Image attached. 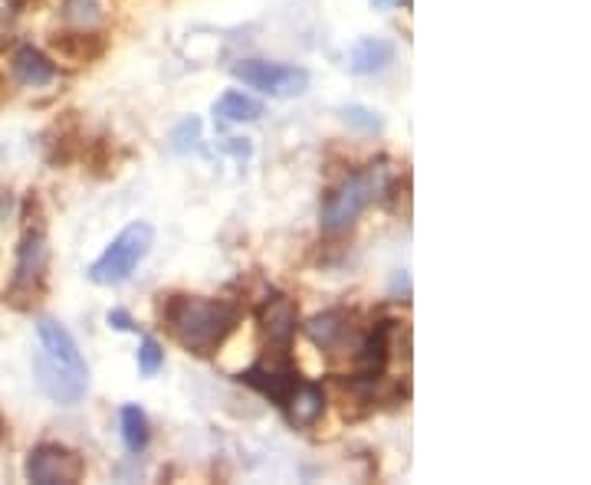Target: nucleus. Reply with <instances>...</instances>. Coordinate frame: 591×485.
Here are the masks:
<instances>
[{
    "label": "nucleus",
    "instance_id": "nucleus-12",
    "mask_svg": "<svg viewBox=\"0 0 591 485\" xmlns=\"http://www.w3.org/2000/svg\"><path fill=\"white\" fill-rule=\"evenodd\" d=\"M50 47L60 60H67L73 67H86L106 53V37L96 30H67V33H57L50 40Z\"/></svg>",
    "mask_w": 591,
    "mask_h": 485
},
{
    "label": "nucleus",
    "instance_id": "nucleus-9",
    "mask_svg": "<svg viewBox=\"0 0 591 485\" xmlns=\"http://www.w3.org/2000/svg\"><path fill=\"white\" fill-rule=\"evenodd\" d=\"M23 476L37 485H73L86 476V459L63 443H40L30 449Z\"/></svg>",
    "mask_w": 591,
    "mask_h": 485
},
{
    "label": "nucleus",
    "instance_id": "nucleus-20",
    "mask_svg": "<svg viewBox=\"0 0 591 485\" xmlns=\"http://www.w3.org/2000/svg\"><path fill=\"white\" fill-rule=\"evenodd\" d=\"M198 141H201V119H184V122L174 129V135H171L174 151H191Z\"/></svg>",
    "mask_w": 591,
    "mask_h": 485
},
{
    "label": "nucleus",
    "instance_id": "nucleus-15",
    "mask_svg": "<svg viewBox=\"0 0 591 485\" xmlns=\"http://www.w3.org/2000/svg\"><path fill=\"white\" fill-rule=\"evenodd\" d=\"M214 115L221 122H257L263 115V102L247 95V92H240V89H230L214 102Z\"/></svg>",
    "mask_w": 591,
    "mask_h": 485
},
{
    "label": "nucleus",
    "instance_id": "nucleus-2",
    "mask_svg": "<svg viewBox=\"0 0 591 485\" xmlns=\"http://www.w3.org/2000/svg\"><path fill=\"white\" fill-rule=\"evenodd\" d=\"M37 354H33V374L37 387L53 401V404H79L89 387V367L79 354L73 335L57 322V319H40L37 322Z\"/></svg>",
    "mask_w": 591,
    "mask_h": 485
},
{
    "label": "nucleus",
    "instance_id": "nucleus-5",
    "mask_svg": "<svg viewBox=\"0 0 591 485\" xmlns=\"http://www.w3.org/2000/svg\"><path fill=\"white\" fill-rule=\"evenodd\" d=\"M151 243H154V230L148 223H129L112 243L109 250L89 266V279L96 285H122L126 279L139 270V263L151 253Z\"/></svg>",
    "mask_w": 591,
    "mask_h": 485
},
{
    "label": "nucleus",
    "instance_id": "nucleus-1",
    "mask_svg": "<svg viewBox=\"0 0 591 485\" xmlns=\"http://www.w3.org/2000/svg\"><path fill=\"white\" fill-rule=\"evenodd\" d=\"M158 322L188 354L214 357L240 325V305L230 299L164 292L158 295Z\"/></svg>",
    "mask_w": 591,
    "mask_h": 485
},
{
    "label": "nucleus",
    "instance_id": "nucleus-17",
    "mask_svg": "<svg viewBox=\"0 0 591 485\" xmlns=\"http://www.w3.org/2000/svg\"><path fill=\"white\" fill-rule=\"evenodd\" d=\"M102 3L99 0H67L63 3V20L73 27V30H92L102 23Z\"/></svg>",
    "mask_w": 591,
    "mask_h": 485
},
{
    "label": "nucleus",
    "instance_id": "nucleus-21",
    "mask_svg": "<svg viewBox=\"0 0 591 485\" xmlns=\"http://www.w3.org/2000/svg\"><path fill=\"white\" fill-rule=\"evenodd\" d=\"M106 322H109V329H116V332H136V329H139L126 309H112V312L106 315Z\"/></svg>",
    "mask_w": 591,
    "mask_h": 485
},
{
    "label": "nucleus",
    "instance_id": "nucleus-14",
    "mask_svg": "<svg viewBox=\"0 0 591 485\" xmlns=\"http://www.w3.org/2000/svg\"><path fill=\"white\" fill-rule=\"evenodd\" d=\"M349 70L359 72V75H371V72H381L384 67L394 63V43L391 40H381V37H365L352 47V57H349Z\"/></svg>",
    "mask_w": 591,
    "mask_h": 485
},
{
    "label": "nucleus",
    "instance_id": "nucleus-18",
    "mask_svg": "<svg viewBox=\"0 0 591 485\" xmlns=\"http://www.w3.org/2000/svg\"><path fill=\"white\" fill-rule=\"evenodd\" d=\"M339 119H342L345 125H352V129L365 132V135H374V132H381V129H384L381 115H378V112H371V109H365V105H342V109H339Z\"/></svg>",
    "mask_w": 591,
    "mask_h": 485
},
{
    "label": "nucleus",
    "instance_id": "nucleus-16",
    "mask_svg": "<svg viewBox=\"0 0 591 485\" xmlns=\"http://www.w3.org/2000/svg\"><path fill=\"white\" fill-rule=\"evenodd\" d=\"M122 439H126V446H129L132 453H142L148 446V439H151L146 411L136 407V404H126V407H122Z\"/></svg>",
    "mask_w": 591,
    "mask_h": 485
},
{
    "label": "nucleus",
    "instance_id": "nucleus-4",
    "mask_svg": "<svg viewBox=\"0 0 591 485\" xmlns=\"http://www.w3.org/2000/svg\"><path fill=\"white\" fill-rule=\"evenodd\" d=\"M47 266H50V246H47V233L43 226H27L20 250H17V270L10 282V305L17 309H33L43 292H47Z\"/></svg>",
    "mask_w": 591,
    "mask_h": 485
},
{
    "label": "nucleus",
    "instance_id": "nucleus-11",
    "mask_svg": "<svg viewBox=\"0 0 591 485\" xmlns=\"http://www.w3.org/2000/svg\"><path fill=\"white\" fill-rule=\"evenodd\" d=\"M10 72H13V79H17L20 85H27V89H43V85L57 82V63H53L43 50L30 47V43L17 47V50L10 53Z\"/></svg>",
    "mask_w": 591,
    "mask_h": 485
},
{
    "label": "nucleus",
    "instance_id": "nucleus-13",
    "mask_svg": "<svg viewBox=\"0 0 591 485\" xmlns=\"http://www.w3.org/2000/svg\"><path fill=\"white\" fill-rule=\"evenodd\" d=\"M287 420L299 426V430H312L322 416H325V391L319 384L299 381L293 387V394L287 397V404L280 407Z\"/></svg>",
    "mask_w": 591,
    "mask_h": 485
},
{
    "label": "nucleus",
    "instance_id": "nucleus-10",
    "mask_svg": "<svg viewBox=\"0 0 591 485\" xmlns=\"http://www.w3.org/2000/svg\"><path fill=\"white\" fill-rule=\"evenodd\" d=\"M257 322H260V335L267 347H293L296 332H299V309L290 295L267 292L257 309Z\"/></svg>",
    "mask_w": 591,
    "mask_h": 485
},
{
    "label": "nucleus",
    "instance_id": "nucleus-6",
    "mask_svg": "<svg viewBox=\"0 0 591 485\" xmlns=\"http://www.w3.org/2000/svg\"><path fill=\"white\" fill-rule=\"evenodd\" d=\"M299 367H296L290 347H267L260 361H253L243 374L240 384H247L250 391H257L260 397L273 401L277 407L287 404V397L293 394V387L299 384Z\"/></svg>",
    "mask_w": 591,
    "mask_h": 485
},
{
    "label": "nucleus",
    "instance_id": "nucleus-23",
    "mask_svg": "<svg viewBox=\"0 0 591 485\" xmlns=\"http://www.w3.org/2000/svg\"><path fill=\"white\" fill-rule=\"evenodd\" d=\"M378 10H388V7H398V3H411V0H371Z\"/></svg>",
    "mask_w": 591,
    "mask_h": 485
},
{
    "label": "nucleus",
    "instance_id": "nucleus-24",
    "mask_svg": "<svg viewBox=\"0 0 591 485\" xmlns=\"http://www.w3.org/2000/svg\"><path fill=\"white\" fill-rule=\"evenodd\" d=\"M7 436H10V426H7V416L0 414V443H7Z\"/></svg>",
    "mask_w": 591,
    "mask_h": 485
},
{
    "label": "nucleus",
    "instance_id": "nucleus-8",
    "mask_svg": "<svg viewBox=\"0 0 591 485\" xmlns=\"http://www.w3.org/2000/svg\"><path fill=\"white\" fill-rule=\"evenodd\" d=\"M233 79H240L243 85L270 95V99H296L309 89L312 75L302 67L293 63H270V60H240L230 67Z\"/></svg>",
    "mask_w": 591,
    "mask_h": 485
},
{
    "label": "nucleus",
    "instance_id": "nucleus-19",
    "mask_svg": "<svg viewBox=\"0 0 591 485\" xmlns=\"http://www.w3.org/2000/svg\"><path fill=\"white\" fill-rule=\"evenodd\" d=\"M161 367H164V347L158 345V339L146 335L142 345H139V371H142L146 377H154Z\"/></svg>",
    "mask_w": 591,
    "mask_h": 485
},
{
    "label": "nucleus",
    "instance_id": "nucleus-22",
    "mask_svg": "<svg viewBox=\"0 0 591 485\" xmlns=\"http://www.w3.org/2000/svg\"><path fill=\"white\" fill-rule=\"evenodd\" d=\"M227 151H233L237 158H250V144H247V141L240 144V139H230V144H227Z\"/></svg>",
    "mask_w": 591,
    "mask_h": 485
},
{
    "label": "nucleus",
    "instance_id": "nucleus-3",
    "mask_svg": "<svg viewBox=\"0 0 591 485\" xmlns=\"http://www.w3.org/2000/svg\"><path fill=\"white\" fill-rule=\"evenodd\" d=\"M388 188H391V171L384 164H369L362 171H352L345 174L335 188L325 191L322 198V208H319V223H322V233L329 236H342L352 230V223L365 213V210L388 198Z\"/></svg>",
    "mask_w": 591,
    "mask_h": 485
},
{
    "label": "nucleus",
    "instance_id": "nucleus-7",
    "mask_svg": "<svg viewBox=\"0 0 591 485\" xmlns=\"http://www.w3.org/2000/svg\"><path fill=\"white\" fill-rule=\"evenodd\" d=\"M302 332H305V339L312 345L319 347L325 357H332V361H355L359 342L365 335V329H359L355 312H345V309H332V312L312 315L302 325Z\"/></svg>",
    "mask_w": 591,
    "mask_h": 485
}]
</instances>
